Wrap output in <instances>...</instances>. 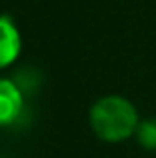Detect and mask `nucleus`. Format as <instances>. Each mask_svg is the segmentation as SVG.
Here are the masks:
<instances>
[{"label": "nucleus", "instance_id": "1", "mask_svg": "<svg viewBox=\"0 0 156 158\" xmlns=\"http://www.w3.org/2000/svg\"><path fill=\"white\" fill-rule=\"evenodd\" d=\"M138 112L134 104L124 96L108 94L98 98L90 108L92 132L104 142H122L134 136L138 128Z\"/></svg>", "mask_w": 156, "mask_h": 158}, {"label": "nucleus", "instance_id": "4", "mask_svg": "<svg viewBox=\"0 0 156 158\" xmlns=\"http://www.w3.org/2000/svg\"><path fill=\"white\" fill-rule=\"evenodd\" d=\"M138 144L146 150H156V118H146L138 122V128L134 132Z\"/></svg>", "mask_w": 156, "mask_h": 158}, {"label": "nucleus", "instance_id": "3", "mask_svg": "<svg viewBox=\"0 0 156 158\" xmlns=\"http://www.w3.org/2000/svg\"><path fill=\"white\" fill-rule=\"evenodd\" d=\"M24 96L18 84L8 78H0V126H8L20 116Z\"/></svg>", "mask_w": 156, "mask_h": 158}, {"label": "nucleus", "instance_id": "2", "mask_svg": "<svg viewBox=\"0 0 156 158\" xmlns=\"http://www.w3.org/2000/svg\"><path fill=\"white\" fill-rule=\"evenodd\" d=\"M22 50V38L10 16H0V70L14 64Z\"/></svg>", "mask_w": 156, "mask_h": 158}]
</instances>
